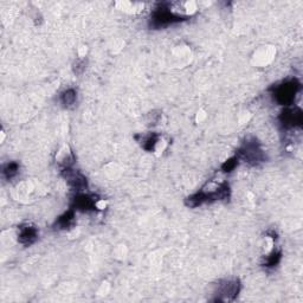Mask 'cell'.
<instances>
[{
    "label": "cell",
    "mask_w": 303,
    "mask_h": 303,
    "mask_svg": "<svg viewBox=\"0 0 303 303\" xmlns=\"http://www.w3.org/2000/svg\"><path fill=\"white\" fill-rule=\"evenodd\" d=\"M185 18L186 17L175 13L174 10H172V6L168 4H160L152 12L151 26L154 29L165 28V26L185 20Z\"/></svg>",
    "instance_id": "obj_1"
},
{
    "label": "cell",
    "mask_w": 303,
    "mask_h": 303,
    "mask_svg": "<svg viewBox=\"0 0 303 303\" xmlns=\"http://www.w3.org/2000/svg\"><path fill=\"white\" fill-rule=\"evenodd\" d=\"M237 158L245 160L251 166H258L260 164L265 161L264 152L262 151L261 146L256 139L246 140L244 145L242 146V148L239 149Z\"/></svg>",
    "instance_id": "obj_2"
},
{
    "label": "cell",
    "mask_w": 303,
    "mask_h": 303,
    "mask_svg": "<svg viewBox=\"0 0 303 303\" xmlns=\"http://www.w3.org/2000/svg\"><path fill=\"white\" fill-rule=\"evenodd\" d=\"M301 84L297 80H290L275 88L274 97L282 106H290L294 102L295 96L300 91Z\"/></svg>",
    "instance_id": "obj_3"
},
{
    "label": "cell",
    "mask_w": 303,
    "mask_h": 303,
    "mask_svg": "<svg viewBox=\"0 0 303 303\" xmlns=\"http://www.w3.org/2000/svg\"><path fill=\"white\" fill-rule=\"evenodd\" d=\"M279 121L286 129H293L301 127L303 121L302 110L300 108H287L281 114Z\"/></svg>",
    "instance_id": "obj_4"
},
{
    "label": "cell",
    "mask_w": 303,
    "mask_h": 303,
    "mask_svg": "<svg viewBox=\"0 0 303 303\" xmlns=\"http://www.w3.org/2000/svg\"><path fill=\"white\" fill-rule=\"evenodd\" d=\"M241 290V283L238 279L224 281L218 286V294L222 298L219 301H232Z\"/></svg>",
    "instance_id": "obj_5"
},
{
    "label": "cell",
    "mask_w": 303,
    "mask_h": 303,
    "mask_svg": "<svg viewBox=\"0 0 303 303\" xmlns=\"http://www.w3.org/2000/svg\"><path fill=\"white\" fill-rule=\"evenodd\" d=\"M99 201L97 197L90 194H77L74 198V208L75 210L88 212L96 208V203Z\"/></svg>",
    "instance_id": "obj_6"
},
{
    "label": "cell",
    "mask_w": 303,
    "mask_h": 303,
    "mask_svg": "<svg viewBox=\"0 0 303 303\" xmlns=\"http://www.w3.org/2000/svg\"><path fill=\"white\" fill-rule=\"evenodd\" d=\"M63 177L66 179L69 185L71 187H74L75 190L82 191L87 187V179H85L80 172L71 170L70 167H65L64 170H63Z\"/></svg>",
    "instance_id": "obj_7"
},
{
    "label": "cell",
    "mask_w": 303,
    "mask_h": 303,
    "mask_svg": "<svg viewBox=\"0 0 303 303\" xmlns=\"http://www.w3.org/2000/svg\"><path fill=\"white\" fill-rule=\"evenodd\" d=\"M37 237H38V231L35 226L32 225H25L21 226L19 230V235H18V241L20 244L23 245H31L36 242Z\"/></svg>",
    "instance_id": "obj_8"
},
{
    "label": "cell",
    "mask_w": 303,
    "mask_h": 303,
    "mask_svg": "<svg viewBox=\"0 0 303 303\" xmlns=\"http://www.w3.org/2000/svg\"><path fill=\"white\" fill-rule=\"evenodd\" d=\"M74 219H75L74 210H70L68 212H65L63 216L59 217L57 222H56V226H57V229L59 230L68 229V227H70L74 224Z\"/></svg>",
    "instance_id": "obj_9"
},
{
    "label": "cell",
    "mask_w": 303,
    "mask_h": 303,
    "mask_svg": "<svg viewBox=\"0 0 303 303\" xmlns=\"http://www.w3.org/2000/svg\"><path fill=\"white\" fill-rule=\"evenodd\" d=\"M77 99V91L75 89H68V90L63 91L61 95V102L64 107H71L75 104Z\"/></svg>",
    "instance_id": "obj_10"
},
{
    "label": "cell",
    "mask_w": 303,
    "mask_h": 303,
    "mask_svg": "<svg viewBox=\"0 0 303 303\" xmlns=\"http://www.w3.org/2000/svg\"><path fill=\"white\" fill-rule=\"evenodd\" d=\"M158 140H159V136L156 135V134H149L147 137H145V139L142 140V147L148 152L154 151L155 145L158 144Z\"/></svg>",
    "instance_id": "obj_11"
},
{
    "label": "cell",
    "mask_w": 303,
    "mask_h": 303,
    "mask_svg": "<svg viewBox=\"0 0 303 303\" xmlns=\"http://www.w3.org/2000/svg\"><path fill=\"white\" fill-rule=\"evenodd\" d=\"M18 171H19V166H18L17 162H9L4 167L3 173L7 179H12L13 177H16Z\"/></svg>",
    "instance_id": "obj_12"
},
{
    "label": "cell",
    "mask_w": 303,
    "mask_h": 303,
    "mask_svg": "<svg viewBox=\"0 0 303 303\" xmlns=\"http://www.w3.org/2000/svg\"><path fill=\"white\" fill-rule=\"evenodd\" d=\"M281 257H282V252L279 251H272L270 255L267 257V260H265V267H275L276 264H278V262L281 260Z\"/></svg>",
    "instance_id": "obj_13"
},
{
    "label": "cell",
    "mask_w": 303,
    "mask_h": 303,
    "mask_svg": "<svg viewBox=\"0 0 303 303\" xmlns=\"http://www.w3.org/2000/svg\"><path fill=\"white\" fill-rule=\"evenodd\" d=\"M237 161H238V158L237 156H235V158H232V159H230V160H227V161L225 162V164H223V166H222V170L224 171V172H231V171H234V168L237 166Z\"/></svg>",
    "instance_id": "obj_14"
},
{
    "label": "cell",
    "mask_w": 303,
    "mask_h": 303,
    "mask_svg": "<svg viewBox=\"0 0 303 303\" xmlns=\"http://www.w3.org/2000/svg\"><path fill=\"white\" fill-rule=\"evenodd\" d=\"M85 62L84 61H80V62H77L76 64H75V73H77V74H81L82 71H83L84 69H85Z\"/></svg>",
    "instance_id": "obj_15"
}]
</instances>
